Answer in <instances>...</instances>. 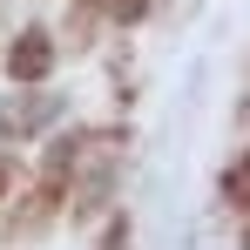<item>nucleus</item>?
<instances>
[{"instance_id":"1","label":"nucleus","mask_w":250,"mask_h":250,"mask_svg":"<svg viewBox=\"0 0 250 250\" xmlns=\"http://www.w3.org/2000/svg\"><path fill=\"white\" fill-rule=\"evenodd\" d=\"M47 61H54L47 34H21V41H14V61H7V68H14L21 82H34V75H47Z\"/></svg>"},{"instance_id":"2","label":"nucleus","mask_w":250,"mask_h":250,"mask_svg":"<svg viewBox=\"0 0 250 250\" xmlns=\"http://www.w3.org/2000/svg\"><path fill=\"white\" fill-rule=\"evenodd\" d=\"M102 250H128V230H108V244Z\"/></svg>"},{"instance_id":"3","label":"nucleus","mask_w":250,"mask_h":250,"mask_svg":"<svg viewBox=\"0 0 250 250\" xmlns=\"http://www.w3.org/2000/svg\"><path fill=\"white\" fill-rule=\"evenodd\" d=\"M108 7H115V14H142V0H108Z\"/></svg>"}]
</instances>
